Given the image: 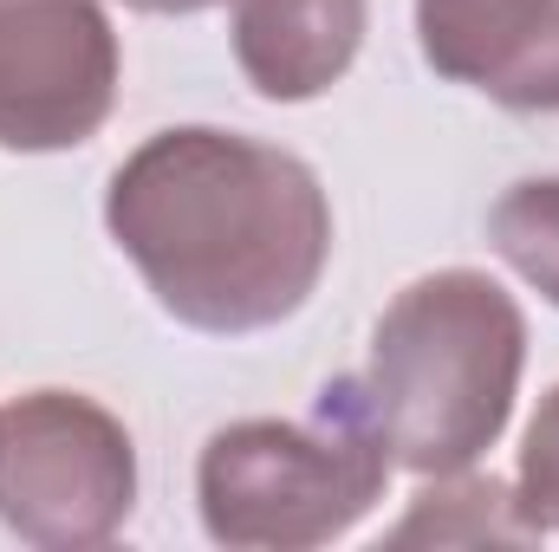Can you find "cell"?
<instances>
[{"instance_id":"cell-1","label":"cell","mask_w":559,"mask_h":552,"mask_svg":"<svg viewBox=\"0 0 559 552\" xmlns=\"http://www.w3.org/2000/svg\"><path fill=\"white\" fill-rule=\"evenodd\" d=\"M105 228L156 305L215 338L293 319L332 254L319 176L293 149L215 124L138 143L111 176Z\"/></svg>"},{"instance_id":"cell-2","label":"cell","mask_w":559,"mask_h":552,"mask_svg":"<svg viewBox=\"0 0 559 552\" xmlns=\"http://www.w3.org/2000/svg\"><path fill=\"white\" fill-rule=\"evenodd\" d=\"M521 364L527 319L514 292L475 267H442L384 305L371 332V371L358 384L397 468L455 475L501 442Z\"/></svg>"},{"instance_id":"cell-3","label":"cell","mask_w":559,"mask_h":552,"mask_svg":"<svg viewBox=\"0 0 559 552\" xmlns=\"http://www.w3.org/2000/svg\"><path fill=\"white\" fill-rule=\"evenodd\" d=\"M391 481V448L358 377H332L306 422H228L209 435L195 501L228 552H306L352 533Z\"/></svg>"},{"instance_id":"cell-4","label":"cell","mask_w":559,"mask_h":552,"mask_svg":"<svg viewBox=\"0 0 559 552\" xmlns=\"http://www.w3.org/2000/svg\"><path fill=\"white\" fill-rule=\"evenodd\" d=\"M138 507L124 422L79 391H33L0 410V527L26 547L85 552L118 540Z\"/></svg>"},{"instance_id":"cell-5","label":"cell","mask_w":559,"mask_h":552,"mask_svg":"<svg viewBox=\"0 0 559 552\" xmlns=\"http://www.w3.org/2000/svg\"><path fill=\"white\" fill-rule=\"evenodd\" d=\"M118 105V33L98 0H0V149L92 143Z\"/></svg>"},{"instance_id":"cell-6","label":"cell","mask_w":559,"mask_h":552,"mask_svg":"<svg viewBox=\"0 0 559 552\" xmlns=\"http://www.w3.org/2000/svg\"><path fill=\"white\" fill-rule=\"evenodd\" d=\"M417 46L449 85L559 111V0H417Z\"/></svg>"},{"instance_id":"cell-7","label":"cell","mask_w":559,"mask_h":552,"mask_svg":"<svg viewBox=\"0 0 559 552\" xmlns=\"http://www.w3.org/2000/svg\"><path fill=\"white\" fill-rule=\"evenodd\" d=\"M365 46V0H235V59L274 105L332 92Z\"/></svg>"},{"instance_id":"cell-8","label":"cell","mask_w":559,"mask_h":552,"mask_svg":"<svg viewBox=\"0 0 559 552\" xmlns=\"http://www.w3.org/2000/svg\"><path fill=\"white\" fill-rule=\"evenodd\" d=\"M436 488H423L417 507L404 514V527L391 533V547H475V540H514L534 547L540 533L527 527L514 488H501L495 475H429Z\"/></svg>"},{"instance_id":"cell-9","label":"cell","mask_w":559,"mask_h":552,"mask_svg":"<svg viewBox=\"0 0 559 552\" xmlns=\"http://www.w3.org/2000/svg\"><path fill=\"white\" fill-rule=\"evenodd\" d=\"M488 241L540 299L559 305V176L514 182L488 215Z\"/></svg>"},{"instance_id":"cell-10","label":"cell","mask_w":559,"mask_h":552,"mask_svg":"<svg viewBox=\"0 0 559 552\" xmlns=\"http://www.w3.org/2000/svg\"><path fill=\"white\" fill-rule=\"evenodd\" d=\"M514 501L527 514L534 533H559V384L527 422L521 442V475H514Z\"/></svg>"},{"instance_id":"cell-11","label":"cell","mask_w":559,"mask_h":552,"mask_svg":"<svg viewBox=\"0 0 559 552\" xmlns=\"http://www.w3.org/2000/svg\"><path fill=\"white\" fill-rule=\"evenodd\" d=\"M138 13H202V7H222V0H124Z\"/></svg>"}]
</instances>
